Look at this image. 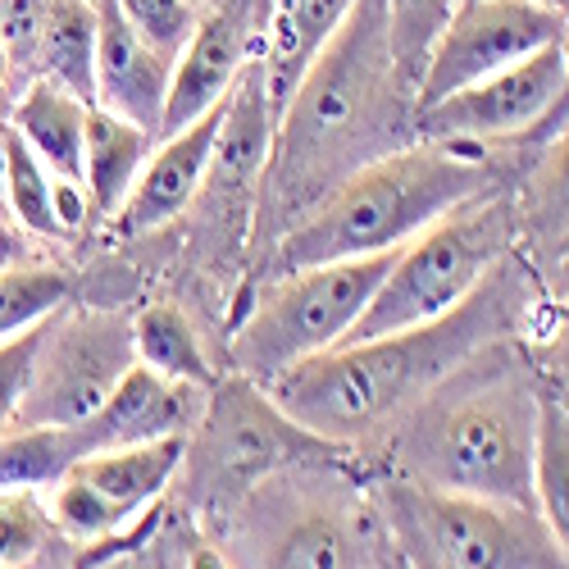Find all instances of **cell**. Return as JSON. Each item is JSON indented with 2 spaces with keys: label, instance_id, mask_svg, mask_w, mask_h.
I'll list each match as a JSON object with an SVG mask.
<instances>
[{
  "label": "cell",
  "instance_id": "cell-1",
  "mask_svg": "<svg viewBox=\"0 0 569 569\" xmlns=\"http://www.w3.org/2000/svg\"><path fill=\"white\" fill-rule=\"evenodd\" d=\"M519 278L501 260L479 288L442 319L378 333L365 342H338L260 383L278 410L333 447L388 433L401 415L433 397L473 356L510 342L519 310Z\"/></svg>",
  "mask_w": 569,
  "mask_h": 569
},
{
  "label": "cell",
  "instance_id": "cell-2",
  "mask_svg": "<svg viewBox=\"0 0 569 569\" xmlns=\"http://www.w3.org/2000/svg\"><path fill=\"white\" fill-rule=\"evenodd\" d=\"M401 128L415 132V97L392 60L388 6L356 0V10L323 46L278 119V141L260 178L278 214V232L351 169L406 147Z\"/></svg>",
  "mask_w": 569,
  "mask_h": 569
},
{
  "label": "cell",
  "instance_id": "cell-3",
  "mask_svg": "<svg viewBox=\"0 0 569 569\" xmlns=\"http://www.w3.org/2000/svg\"><path fill=\"white\" fill-rule=\"evenodd\" d=\"M488 187H497V160H488L483 141L415 137L328 187L306 214L278 232L269 264L273 273H292L328 260L397 251Z\"/></svg>",
  "mask_w": 569,
  "mask_h": 569
},
{
  "label": "cell",
  "instance_id": "cell-4",
  "mask_svg": "<svg viewBox=\"0 0 569 569\" xmlns=\"http://www.w3.org/2000/svg\"><path fill=\"white\" fill-rule=\"evenodd\" d=\"M442 388L410 410L401 469L447 492L533 510L538 392L525 378H488L456 392Z\"/></svg>",
  "mask_w": 569,
  "mask_h": 569
},
{
  "label": "cell",
  "instance_id": "cell-5",
  "mask_svg": "<svg viewBox=\"0 0 569 569\" xmlns=\"http://www.w3.org/2000/svg\"><path fill=\"white\" fill-rule=\"evenodd\" d=\"M519 242V206L515 197H501L497 187L469 197L465 206L447 210L423 232L392 251V264L383 282L373 288L365 315L342 342H365L378 333H397V328H415L442 319L456 310L479 282L510 260Z\"/></svg>",
  "mask_w": 569,
  "mask_h": 569
},
{
  "label": "cell",
  "instance_id": "cell-6",
  "mask_svg": "<svg viewBox=\"0 0 569 569\" xmlns=\"http://www.w3.org/2000/svg\"><path fill=\"white\" fill-rule=\"evenodd\" d=\"M392 556L438 569H542L565 565L556 538L529 506L447 492L401 473L373 497Z\"/></svg>",
  "mask_w": 569,
  "mask_h": 569
},
{
  "label": "cell",
  "instance_id": "cell-7",
  "mask_svg": "<svg viewBox=\"0 0 569 569\" xmlns=\"http://www.w3.org/2000/svg\"><path fill=\"white\" fill-rule=\"evenodd\" d=\"M392 251L328 260L292 273H273L256 292V306L232 328V365L256 383L292 369L319 351H333L365 315L373 288L383 282Z\"/></svg>",
  "mask_w": 569,
  "mask_h": 569
},
{
  "label": "cell",
  "instance_id": "cell-8",
  "mask_svg": "<svg viewBox=\"0 0 569 569\" xmlns=\"http://www.w3.org/2000/svg\"><path fill=\"white\" fill-rule=\"evenodd\" d=\"M182 456H187V438H156L137 447L78 456L46 488L60 533L73 542L78 556L110 551L119 533L137 529L164 501L169 483L182 469Z\"/></svg>",
  "mask_w": 569,
  "mask_h": 569
},
{
  "label": "cell",
  "instance_id": "cell-9",
  "mask_svg": "<svg viewBox=\"0 0 569 569\" xmlns=\"http://www.w3.org/2000/svg\"><path fill=\"white\" fill-rule=\"evenodd\" d=\"M137 365L132 319L119 310L60 306L46 328L14 429H73Z\"/></svg>",
  "mask_w": 569,
  "mask_h": 569
},
{
  "label": "cell",
  "instance_id": "cell-10",
  "mask_svg": "<svg viewBox=\"0 0 569 569\" xmlns=\"http://www.w3.org/2000/svg\"><path fill=\"white\" fill-rule=\"evenodd\" d=\"M333 451L342 447L323 442L319 433L288 419L278 410V401L247 373L232 378V383L219 378L210 406L201 410V438L197 447L187 442V460H197L201 483H210L214 492L219 483L232 492L260 488L273 469L323 460Z\"/></svg>",
  "mask_w": 569,
  "mask_h": 569
},
{
  "label": "cell",
  "instance_id": "cell-11",
  "mask_svg": "<svg viewBox=\"0 0 569 569\" xmlns=\"http://www.w3.org/2000/svg\"><path fill=\"white\" fill-rule=\"evenodd\" d=\"M565 23V14L538 6V0H456L423 56L415 110L519 64L542 46H560Z\"/></svg>",
  "mask_w": 569,
  "mask_h": 569
},
{
  "label": "cell",
  "instance_id": "cell-12",
  "mask_svg": "<svg viewBox=\"0 0 569 569\" xmlns=\"http://www.w3.org/2000/svg\"><path fill=\"white\" fill-rule=\"evenodd\" d=\"M560 87L565 56L560 46H542L519 64L415 110V137L483 141V147H492V141H533V132L560 101Z\"/></svg>",
  "mask_w": 569,
  "mask_h": 569
},
{
  "label": "cell",
  "instance_id": "cell-13",
  "mask_svg": "<svg viewBox=\"0 0 569 569\" xmlns=\"http://www.w3.org/2000/svg\"><path fill=\"white\" fill-rule=\"evenodd\" d=\"M264 19H269V10L260 0H219V6L201 10L192 41H187V51L173 60L160 137L201 119L237 87L247 64L260 60Z\"/></svg>",
  "mask_w": 569,
  "mask_h": 569
},
{
  "label": "cell",
  "instance_id": "cell-14",
  "mask_svg": "<svg viewBox=\"0 0 569 569\" xmlns=\"http://www.w3.org/2000/svg\"><path fill=\"white\" fill-rule=\"evenodd\" d=\"M223 101L214 110H206L201 119H192L187 128L156 141V151L141 164L128 201L119 206V214L106 228H114L119 237H147L192 210V201L206 192V173H210L214 141L223 128Z\"/></svg>",
  "mask_w": 569,
  "mask_h": 569
},
{
  "label": "cell",
  "instance_id": "cell-15",
  "mask_svg": "<svg viewBox=\"0 0 569 569\" xmlns=\"http://www.w3.org/2000/svg\"><path fill=\"white\" fill-rule=\"evenodd\" d=\"M201 410H206L201 388L173 383V378L137 360L114 383V392L82 423H73V447H78V456H91V451L137 447V442H156V438H187L197 429Z\"/></svg>",
  "mask_w": 569,
  "mask_h": 569
},
{
  "label": "cell",
  "instance_id": "cell-16",
  "mask_svg": "<svg viewBox=\"0 0 569 569\" xmlns=\"http://www.w3.org/2000/svg\"><path fill=\"white\" fill-rule=\"evenodd\" d=\"M97 6H101V32H97V97H91V106H106L160 137L173 60L151 51L128 28L114 0H97Z\"/></svg>",
  "mask_w": 569,
  "mask_h": 569
},
{
  "label": "cell",
  "instance_id": "cell-17",
  "mask_svg": "<svg viewBox=\"0 0 569 569\" xmlns=\"http://www.w3.org/2000/svg\"><path fill=\"white\" fill-rule=\"evenodd\" d=\"M273 141H278V110L269 101L264 64L251 60L223 101V128L214 141L206 187L210 192H251V187H260Z\"/></svg>",
  "mask_w": 569,
  "mask_h": 569
},
{
  "label": "cell",
  "instance_id": "cell-18",
  "mask_svg": "<svg viewBox=\"0 0 569 569\" xmlns=\"http://www.w3.org/2000/svg\"><path fill=\"white\" fill-rule=\"evenodd\" d=\"M356 10V0H273L269 19H264V46H260V64L269 82V101L282 119L288 101L297 97L301 78L310 64L323 56V46L338 37L347 14Z\"/></svg>",
  "mask_w": 569,
  "mask_h": 569
},
{
  "label": "cell",
  "instance_id": "cell-19",
  "mask_svg": "<svg viewBox=\"0 0 569 569\" xmlns=\"http://www.w3.org/2000/svg\"><path fill=\"white\" fill-rule=\"evenodd\" d=\"M156 132L141 128L106 106H87V137H82V187L91 223H110L128 201L141 164L156 151Z\"/></svg>",
  "mask_w": 569,
  "mask_h": 569
},
{
  "label": "cell",
  "instance_id": "cell-20",
  "mask_svg": "<svg viewBox=\"0 0 569 569\" xmlns=\"http://www.w3.org/2000/svg\"><path fill=\"white\" fill-rule=\"evenodd\" d=\"M87 106L82 97L64 91L51 78H32L19 87L10 106V128L37 151V160L56 178H78L82 182V137H87Z\"/></svg>",
  "mask_w": 569,
  "mask_h": 569
},
{
  "label": "cell",
  "instance_id": "cell-21",
  "mask_svg": "<svg viewBox=\"0 0 569 569\" xmlns=\"http://www.w3.org/2000/svg\"><path fill=\"white\" fill-rule=\"evenodd\" d=\"M356 519L342 510H306L288 519V529H278V538L260 551V565H383V525L351 529Z\"/></svg>",
  "mask_w": 569,
  "mask_h": 569
},
{
  "label": "cell",
  "instance_id": "cell-22",
  "mask_svg": "<svg viewBox=\"0 0 569 569\" xmlns=\"http://www.w3.org/2000/svg\"><path fill=\"white\" fill-rule=\"evenodd\" d=\"M97 32L101 6L97 0H51V14L37 46V78L60 82L73 97H97Z\"/></svg>",
  "mask_w": 569,
  "mask_h": 569
},
{
  "label": "cell",
  "instance_id": "cell-23",
  "mask_svg": "<svg viewBox=\"0 0 569 569\" xmlns=\"http://www.w3.org/2000/svg\"><path fill=\"white\" fill-rule=\"evenodd\" d=\"M132 347H137L141 365H151L156 373L173 378V383H192L201 392H214V383H219L201 333L192 328V319L169 301L147 306L132 319Z\"/></svg>",
  "mask_w": 569,
  "mask_h": 569
},
{
  "label": "cell",
  "instance_id": "cell-24",
  "mask_svg": "<svg viewBox=\"0 0 569 569\" xmlns=\"http://www.w3.org/2000/svg\"><path fill=\"white\" fill-rule=\"evenodd\" d=\"M515 206H519V237L542 247V256L569 237V119L542 141V160L533 164Z\"/></svg>",
  "mask_w": 569,
  "mask_h": 569
},
{
  "label": "cell",
  "instance_id": "cell-25",
  "mask_svg": "<svg viewBox=\"0 0 569 569\" xmlns=\"http://www.w3.org/2000/svg\"><path fill=\"white\" fill-rule=\"evenodd\" d=\"M533 510L569 565V406L560 397H538Z\"/></svg>",
  "mask_w": 569,
  "mask_h": 569
},
{
  "label": "cell",
  "instance_id": "cell-26",
  "mask_svg": "<svg viewBox=\"0 0 569 569\" xmlns=\"http://www.w3.org/2000/svg\"><path fill=\"white\" fill-rule=\"evenodd\" d=\"M78 556L60 533L51 501L37 488H0V569L19 565H60Z\"/></svg>",
  "mask_w": 569,
  "mask_h": 569
},
{
  "label": "cell",
  "instance_id": "cell-27",
  "mask_svg": "<svg viewBox=\"0 0 569 569\" xmlns=\"http://www.w3.org/2000/svg\"><path fill=\"white\" fill-rule=\"evenodd\" d=\"M6 206L10 219L37 242H69L56 214V173L37 160V151L6 123Z\"/></svg>",
  "mask_w": 569,
  "mask_h": 569
},
{
  "label": "cell",
  "instance_id": "cell-28",
  "mask_svg": "<svg viewBox=\"0 0 569 569\" xmlns=\"http://www.w3.org/2000/svg\"><path fill=\"white\" fill-rule=\"evenodd\" d=\"M69 292H73L69 273L41 256L0 269V342L14 333H28L32 323L69 306Z\"/></svg>",
  "mask_w": 569,
  "mask_h": 569
},
{
  "label": "cell",
  "instance_id": "cell-29",
  "mask_svg": "<svg viewBox=\"0 0 569 569\" xmlns=\"http://www.w3.org/2000/svg\"><path fill=\"white\" fill-rule=\"evenodd\" d=\"M73 460V429H6L0 433V488L46 492Z\"/></svg>",
  "mask_w": 569,
  "mask_h": 569
},
{
  "label": "cell",
  "instance_id": "cell-30",
  "mask_svg": "<svg viewBox=\"0 0 569 569\" xmlns=\"http://www.w3.org/2000/svg\"><path fill=\"white\" fill-rule=\"evenodd\" d=\"M383 6H388V37H392L397 73L410 87V97H415L423 56H429V41L442 28V19L451 14L456 0H383Z\"/></svg>",
  "mask_w": 569,
  "mask_h": 569
},
{
  "label": "cell",
  "instance_id": "cell-31",
  "mask_svg": "<svg viewBox=\"0 0 569 569\" xmlns=\"http://www.w3.org/2000/svg\"><path fill=\"white\" fill-rule=\"evenodd\" d=\"M114 6L128 19V28L164 60H178L201 23V10L192 0H114Z\"/></svg>",
  "mask_w": 569,
  "mask_h": 569
},
{
  "label": "cell",
  "instance_id": "cell-32",
  "mask_svg": "<svg viewBox=\"0 0 569 569\" xmlns=\"http://www.w3.org/2000/svg\"><path fill=\"white\" fill-rule=\"evenodd\" d=\"M46 328H51V315L32 323L28 333H14L0 342V433L14 429V415L23 406V392L32 383V369H37L41 342H46Z\"/></svg>",
  "mask_w": 569,
  "mask_h": 569
},
{
  "label": "cell",
  "instance_id": "cell-33",
  "mask_svg": "<svg viewBox=\"0 0 569 569\" xmlns=\"http://www.w3.org/2000/svg\"><path fill=\"white\" fill-rule=\"evenodd\" d=\"M46 14H51V0H0V41L10 51L19 87L37 78V46Z\"/></svg>",
  "mask_w": 569,
  "mask_h": 569
},
{
  "label": "cell",
  "instance_id": "cell-34",
  "mask_svg": "<svg viewBox=\"0 0 569 569\" xmlns=\"http://www.w3.org/2000/svg\"><path fill=\"white\" fill-rule=\"evenodd\" d=\"M37 247H41V242H37L32 232H23L10 214H0V269H10V264H19V260L41 256Z\"/></svg>",
  "mask_w": 569,
  "mask_h": 569
},
{
  "label": "cell",
  "instance_id": "cell-35",
  "mask_svg": "<svg viewBox=\"0 0 569 569\" xmlns=\"http://www.w3.org/2000/svg\"><path fill=\"white\" fill-rule=\"evenodd\" d=\"M560 56H565V87H560V101H556V110L542 119V128L533 132V147H542V141L569 119V23H565V37H560Z\"/></svg>",
  "mask_w": 569,
  "mask_h": 569
},
{
  "label": "cell",
  "instance_id": "cell-36",
  "mask_svg": "<svg viewBox=\"0 0 569 569\" xmlns=\"http://www.w3.org/2000/svg\"><path fill=\"white\" fill-rule=\"evenodd\" d=\"M547 365L556 369V373H565L569 378V319L551 333V342H547Z\"/></svg>",
  "mask_w": 569,
  "mask_h": 569
},
{
  "label": "cell",
  "instance_id": "cell-37",
  "mask_svg": "<svg viewBox=\"0 0 569 569\" xmlns=\"http://www.w3.org/2000/svg\"><path fill=\"white\" fill-rule=\"evenodd\" d=\"M547 256H551V269H556V288L569 292V237H565L556 251H547Z\"/></svg>",
  "mask_w": 569,
  "mask_h": 569
},
{
  "label": "cell",
  "instance_id": "cell-38",
  "mask_svg": "<svg viewBox=\"0 0 569 569\" xmlns=\"http://www.w3.org/2000/svg\"><path fill=\"white\" fill-rule=\"evenodd\" d=\"M0 214H10V206H6V123H0Z\"/></svg>",
  "mask_w": 569,
  "mask_h": 569
},
{
  "label": "cell",
  "instance_id": "cell-39",
  "mask_svg": "<svg viewBox=\"0 0 569 569\" xmlns=\"http://www.w3.org/2000/svg\"><path fill=\"white\" fill-rule=\"evenodd\" d=\"M538 6H547V10H556V14L569 19V0H538Z\"/></svg>",
  "mask_w": 569,
  "mask_h": 569
},
{
  "label": "cell",
  "instance_id": "cell-40",
  "mask_svg": "<svg viewBox=\"0 0 569 569\" xmlns=\"http://www.w3.org/2000/svg\"><path fill=\"white\" fill-rule=\"evenodd\" d=\"M192 6H197V10H210V6H219V0H192Z\"/></svg>",
  "mask_w": 569,
  "mask_h": 569
},
{
  "label": "cell",
  "instance_id": "cell-41",
  "mask_svg": "<svg viewBox=\"0 0 569 569\" xmlns=\"http://www.w3.org/2000/svg\"><path fill=\"white\" fill-rule=\"evenodd\" d=\"M560 401H565V406H569V397H560Z\"/></svg>",
  "mask_w": 569,
  "mask_h": 569
}]
</instances>
